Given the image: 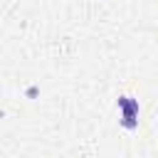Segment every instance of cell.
I'll return each mask as SVG.
<instances>
[{
    "label": "cell",
    "instance_id": "obj_1",
    "mask_svg": "<svg viewBox=\"0 0 158 158\" xmlns=\"http://www.w3.org/2000/svg\"><path fill=\"white\" fill-rule=\"evenodd\" d=\"M116 106H118V126L126 128V131H136L138 128V111H141V104L136 96L131 94H121L116 99Z\"/></svg>",
    "mask_w": 158,
    "mask_h": 158
},
{
    "label": "cell",
    "instance_id": "obj_2",
    "mask_svg": "<svg viewBox=\"0 0 158 158\" xmlns=\"http://www.w3.org/2000/svg\"><path fill=\"white\" fill-rule=\"evenodd\" d=\"M25 96H27V99H37V96H40V89H37V86H27V89H25Z\"/></svg>",
    "mask_w": 158,
    "mask_h": 158
}]
</instances>
